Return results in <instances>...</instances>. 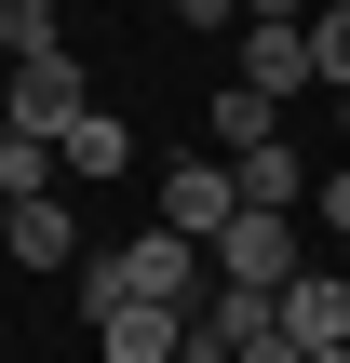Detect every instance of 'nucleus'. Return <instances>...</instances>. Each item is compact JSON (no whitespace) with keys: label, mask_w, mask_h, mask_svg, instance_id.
Here are the masks:
<instances>
[{"label":"nucleus","mask_w":350,"mask_h":363,"mask_svg":"<svg viewBox=\"0 0 350 363\" xmlns=\"http://www.w3.org/2000/svg\"><path fill=\"white\" fill-rule=\"evenodd\" d=\"M229 216H243V189H229V162H216V148L162 162V229H175V242H202V256H216V242H229Z\"/></svg>","instance_id":"3"},{"label":"nucleus","mask_w":350,"mask_h":363,"mask_svg":"<svg viewBox=\"0 0 350 363\" xmlns=\"http://www.w3.org/2000/svg\"><path fill=\"white\" fill-rule=\"evenodd\" d=\"M337 135H350V94H337Z\"/></svg>","instance_id":"16"},{"label":"nucleus","mask_w":350,"mask_h":363,"mask_svg":"<svg viewBox=\"0 0 350 363\" xmlns=\"http://www.w3.org/2000/svg\"><path fill=\"white\" fill-rule=\"evenodd\" d=\"M310 229H337V242H350V162H337V175H310Z\"/></svg>","instance_id":"14"},{"label":"nucleus","mask_w":350,"mask_h":363,"mask_svg":"<svg viewBox=\"0 0 350 363\" xmlns=\"http://www.w3.org/2000/svg\"><path fill=\"white\" fill-rule=\"evenodd\" d=\"M0 121H13V135H40V148H67V135L94 121V81H81V54H67V40L13 54V67H0Z\"/></svg>","instance_id":"2"},{"label":"nucleus","mask_w":350,"mask_h":363,"mask_svg":"<svg viewBox=\"0 0 350 363\" xmlns=\"http://www.w3.org/2000/svg\"><path fill=\"white\" fill-rule=\"evenodd\" d=\"M243 81H256L270 108H297V94H310V27H243Z\"/></svg>","instance_id":"8"},{"label":"nucleus","mask_w":350,"mask_h":363,"mask_svg":"<svg viewBox=\"0 0 350 363\" xmlns=\"http://www.w3.org/2000/svg\"><path fill=\"white\" fill-rule=\"evenodd\" d=\"M175 350H189V310H135V296L94 310V363H175Z\"/></svg>","instance_id":"6"},{"label":"nucleus","mask_w":350,"mask_h":363,"mask_svg":"<svg viewBox=\"0 0 350 363\" xmlns=\"http://www.w3.org/2000/svg\"><path fill=\"white\" fill-rule=\"evenodd\" d=\"M162 13H189V0H162Z\"/></svg>","instance_id":"18"},{"label":"nucleus","mask_w":350,"mask_h":363,"mask_svg":"<svg viewBox=\"0 0 350 363\" xmlns=\"http://www.w3.org/2000/svg\"><path fill=\"white\" fill-rule=\"evenodd\" d=\"M310 81H324V94H350V0H324V13H310Z\"/></svg>","instance_id":"13"},{"label":"nucleus","mask_w":350,"mask_h":363,"mask_svg":"<svg viewBox=\"0 0 350 363\" xmlns=\"http://www.w3.org/2000/svg\"><path fill=\"white\" fill-rule=\"evenodd\" d=\"M310 269V229L297 216H229V242H216V283H256V296H283Z\"/></svg>","instance_id":"4"},{"label":"nucleus","mask_w":350,"mask_h":363,"mask_svg":"<svg viewBox=\"0 0 350 363\" xmlns=\"http://www.w3.org/2000/svg\"><path fill=\"white\" fill-rule=\"evenodd\" d=\"M54 162H67V189H108V175H121V162H135V135H121V121H108V108H94V121H81V135H67V148H54Z\"/></svg>","instance_id":"12"},{"label":"nucleus","mask_w":350,"mask_h":363,"mask_svg":"<svg viewBox=\"0 0 350 363\" xmlns=\"http://www.w3.org/2000/svg\"><path fill=\"white\" fill-rule=\"evenodd\" d=\"M229 189H243V216H297V202H310V162L270 135V148H243V162H229Z\"/></svg>","instance_id":"9"},{"label":"nucleus","mask_w":350,"mask_h":363,"mask_svg":"<svg viewBox=\"0 0 350 363\" xmlns=\"http://www.w3.org/2000/svg\"><path fill=\"white\" fill-rule=\"evenodd\" d=\"M310 363H350V350H310Z\"/></svg>","instance_id":"17"},{"label":"nucleus","mask_w":350,"mask_h":363,"mask_svg":"<svg viewBox=\"0 0 350 363\" xmlns=\"http://www.w3.org/2000/svg\"><path fill=\"white\" fill-rule=\"evenodd\" d=\"M283 337L297 350H350V269H297L283 283Z\"/></svg>","instance_id":"5"},{"label":"nucleus","mask_w":350,"mask_h":363,"mask_svg":"<svg viewBox=\"0 0 350 363\" xmlns=\"http://www.w3.org/2000/svg\"><path fill=\"white\" fill-rule=\"evenodd\" d=\"M175 363H229V350H216V337H202V323H189V350H175Z\"/></svg>","instance_id":"15"},{"label":"nucleus","mask_w":350,"mask_h":363,"mask_svg":"<svg viewBox=\"0 0 350 363\" xmlns=\"http://www.w3.org/2000/svg\"><path fill=\"white\" fill-rule=\"evenodd\" d=\"M270 135H283V108H270L256 81H229V94L202 108V148H216V162H243V148H270Z\"/></svg>","instance_id":"10"},{"label":"nucleus","mask_w":350,"mask_h":363,"mask_svg":"<svg viewBox=\"0 0 350 363\" xmlns=\"http://www.w3.org/2000/svg\"><path fill=\"white\" fill-rule=\"evenodd\" d=\"M189 310L202 323V242H175V229H135V242H108V256H81V310Z\"/></svg>","instance_id":"1"},{"label":"nucleus","mask_w":350,"mask_h":363,"mask_svg":"<svg viewBox=\"0 0 350 363\" xmlns=\"http://www.w3.org/2000/svg\"><path fill=\"white\" fill-rule=\"evenodd\" d=\"M0 256H13V269H81V202H67V189L27 202V216L0 229Z\"/></svg>","instance_id":"7"},{"label":"nucleus","mask_w":350,"mask_h":363,"mask_svg":"<svg viewBox=\"0 0 350 363\" xmlns=\"http://www.w3.org/2000/svg\"><path fill=\"white\" fill-rule=\"evenodd\" d=\"M54 189H67V162H54L40 135H13V121H0V216H27V202H54Z\"/></svg>","instance_id":"11"}]
</instances>
